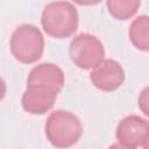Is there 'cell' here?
<instances>
[{
    "instance_id": "cell-1",
    "label": "cell",
    "mask_w": 149,
    "mask_h": 149,
    "mask_svg": "<svg viewBox=\"0 0 149 149\" xmlns=\"http://www.w3.org/2000/svg\"><path fill=\"white\" fill-rule=\"evenodd\" d=\"M44 132L49 143L57 149L74 146L83 133V125L77 115L69 111L57 109L49 114Z\"/></svg>"
},
{
    "instance_id": "cell-2",
    "label": "cell",
    "mask_w": 149,
    "mask_h": 149,
    "mask_svg": "<svg viewBox=\"0 0 149 149\" xmlns=\"http://www.w3.org/2000/svg\"><path fill=\"white\" fill-rule=\"evenodd\" d=\"M41 24L47 35L55 38H66L78 28V10L69 1L50 2L42 10Z\"/></svg>"
},
{
    "instance_id": "cell-3",
    "label": "cell",
    "mask_w": 149,
    "mask_h": 149,
    "mask_svg": "<svg viewBox=\"0 0 149 149\" xmlns=\"http://www.w3.org/2000/svg\"><path fill=\"white\" fill-rule=\"evenodd\" d=\"M9 47L16 61L23 64H33L43 55L44 37L36 26L23 23L13 31Z\"/></svg>"
},
{
    "instance_id": "cell-4",
    "label": "cell",
    "mask_w": 149,
    "mask_h": 149,
    "mask_svg": "<svg viewBox=\"0 0 149 149\" xmlns=\"http://www.w3.org/2000/svg\"><path fill=\"white\" fill-rule=\"evenodd\" d=\"M69 55L72 63L79 69L92 70L104 61L105 48L97 36L81 33L72 38Z\"/></svg>"
},
{
    "instance_id": "cell-5",
    "label": "cell",
    "mask_w": 149,
    "mask_h": 149,
    "mask_svg": "<svg viewBox=\"0 0 149 149\" xmlns=\"http://www.w3.org/2000/svg\"><path fill=\"white\" fill-rule=\"evenodd\" d=\"M65 81L63 70L54 63H42L34 66L27 78V87H37L58 94Z\"/></svg>"
},
{
    "instance_id": "cell-6",
    "label": "cell",
    "mask_w": 149,
    "mask_h": 149,
    "mask_svg": "<svg viewBox=\"0 0 149 149\" xmlns=\"http://www.w3.org/2000/svg\"><path fill=\"white\" fill-rule=\"evenodd\" d=\"M125 71L119 62L112 58L104 59L90 72V80L98 90L113 92L125 81Z\"/></svg>"
},
{
    "instance_id": "cell-7",
    "label": "cell",
    "mask_w": 149,
    "mask_h": 149,
    "mask_svg": "<svg viewBox=\"0 0 149 149\" xmlns=\"http://www.w3.org/2000/svg\"><path fill=\"white\" fill-rule=\"evenodd\" d=\"M149 133V122L135 114L123 118L115 130L116 140L128 147L142 146Z\"/></svg>"
},
{
    "instance_id": "cell-8",
    "label": "cell",
    "mask_w": 149,
    "mask_h": 149,
    "mask_svg": "<svg viewBox=\"0 0 149 149\" xmlns=\"http://www.w3.org/2000/svg\"><path fill=\"white\" fill-rule=\"evenodd\" d=\"M57 95L58 94L43 88L27 87L22 94L21 105L26 112L30 114L42 115L52 108Z\"/></svg>"
},
{
    "instance_id": "cell-9",
    "label": "cell",
    "mask_w": 149,
    "mask_h": 149,
    "mask_svg": "<svg viewBox=\"0 0 149 149\" xmlns=\"http://www.w3.org/2000/svg\"><path fill=\"white\" fill-rule=\"evenodd\" d=\"M132 44L141 50L149 51V15H140L133 20L128 29Z\"/></svg>"
},
{
    "instance_id": "cell-10",
    "label": "cell",
    "mask_w": 149,
    "mask_h": 149,
    "mask_svg": "<svg viewBox=\"0 0 149 149\" xmlns=\"http://www.w3.org/2000/svg\"><path fill=\"white\" fill-rule=\"evenodd\" d=\"M141 2L139 0H108L106 2L108 13L116 20H128L135 15Z\"/></svg>"
},
{
    "instance_id": "cell-11",
    "label": "cell",
    "mask_w": 149,
    "mask_h": 149,
    "mask_svg": "<svg viewBox=\"0 0 149 149\" xmlns=\"http://www.w3.org/2000/svg\"><path fill=\"white\" fill-rule=\"evenodd\" d=\"M137 104H139V108L140 111L149 118V86L144 87L140 94H139V99H137Z\"/></svg>"
},
{
    "instance_id": "cell-12",
    "label": "cell",
    "mask_w": 149,
    "mask_h": 149,
    "mask_svg": "<svg viewBox=\"0 0 149 149\" xmlns=\"http://www.w3.org/2000/svg\"><path fill=\"white\" fill-rule=\"evenodd\" d=\"M108 149H135L133 147H128V146H125L120 142H116V143H113L112 146H109Z\"/></svg>"
},
{
    "instance_id": "cell-13",
    "label": "cell",
    "mask_w": 149,
    "mask_h": 149,
    "mask_svg": "<svg viewBox=\"0 0 149 149\" xmlns=\"http://www.w3.org/2000/svg\"><path fill=\"white\" fill-rule=\"evenodd\" d=\"M142 146H143V149H149V133H148V135H147V137H146V140H144Z\"/></svg>"
}]
</instances>
